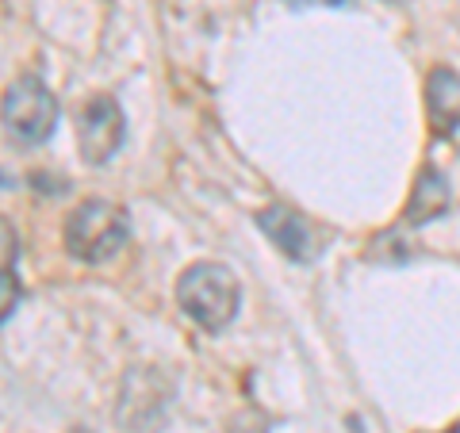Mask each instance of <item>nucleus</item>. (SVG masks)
<instances>
[{"instance_id": "nucleus-12", "label": "nucleus", "mask_w": 460, "mask_h": 433, "mask_svg": "<svg viewBox=\"0 0 460 433\" xmlns=\"http://www.w3.org/2000/svg\"><path fill=\"white\" fill-rule=\"evenodd\" d=\"M74 433H93V429H84V426H77V429H74Z\"/></svg>"}, {"instance_id": "nucleus-9", "label": "nucleus", "mask_w": 460, "mask_h": 433, "mask_svg": "<svg viewBox=\"0 0 460 433\" xmlns=\"http://www.w3.org/2000/svg\"><path fill=\"white\" fill-rule=\"evenodd\" d=\"M20 296H23V287H20L16 272H0V326H4L12 314H16Z\"/></svg>"}, {"instance_id": "nucleus-1", "label": "nucleus", "mask_w": 460, "mask_h": 433, "mask_svg": "<svg viewBox=\"0 0 460 433\" xmlns=\"http://www.w3.org/2000/svg\"><path fill=\"white\" fill-rule=\"evenodd\" d=\"M242 303V287L234 269H226L219 261H199L189 265L177 280V307L189 314V319L208 330V334H223V330L234 323Z\"/></svg>"}, {"instance_id": "nucleus-2", "label": "nucleus", "mask_w": 460, "mask_h": 433, "mask_svg": "<svg viewBox=\"0 0 460 433\" xmlns=\"http://www.w3.org/2000/svg\"><path fill=\"white\" fill-rule=\"evenodd\" d=\"M131 238V215L111 199H84L66 219V250L84 265H100L115 257Z\"/></svg>"}, {"instance_id": "nucleus-5", "label": "nucleus", "mask_w": 460, "mask_h": 433, "mask_svg": "<svg viewBox=\"0 0 460 433\" xmlns=\"http://www.w3.org/2000/svg\"><path fill=\"white\" fill-rule=\"evenodd\" d=\"M257 226H261V234L277 245L284 257H292V261H314V257L323 253V242L314 234V226L304 219V215L288 211L280 204H272L265 211H257Z\"/></svg>"}, {"instance_id": "nucleus-6", "label": "nucleus", "mask_w": 460, "mask_h": 433, "mask_svg": "<svg viewBox=\"0 0 460 433\" xmlns=\"http://www.w3.org/2000/svg\"><path fill=\"white\" fill-rule=\"evenodd\" d=\"M426 115L434 135H453L460 127V74L438 66L426 77Z\"/></svg>"}, {"instance_id": "nucleus-10", "label": "nucleus", "mask_w": 460, "mask_h": 433, "mask_svg": "<svg viewBox=\"0 0 460 433\" xmlns=\"http://www.w3.org/2000/svg\"><path fill=\"white\" fill-rule=\"evenodd\" d=\"M288 8H345L349 0H284Z\"/></svg>"}, {"instance_id": "nucleus-11", "label": "nucleus", "mask_w": 460, "mask_h": 433, "mask_svg": "<svg viewBox=\"0 0 460 433\" xmlns=\"http://www.w3.org/2000/svg\"><path fill=\"white\" fill-rule=\"evenodd\" d=\"M0 189H12V177H8V172H0Z\"/></svg>"}, {"instance_id": "nucleus-3", "label": "nucleus", "mask_w": 460, "mask_h": 433, "mask_svg": "<svg viewBox=\"0 0 460 433\" xmlns=\"http://www.w3.org/2000/svg\"><path fill=\"white\" fill-rule=\"evenodd\" d=\"M0 119H4L8 135L23 142V146H39L54 135L58 123V100L47 89V81L35 74H23L8 84L4 100H0Z\"/></svg>"}, {"instance_id": "nucleus-8", "label": "nucleus", "mask_w": 460, "mask_h": 433, "mask_svg": "<svg viewBox=\"0 0 460 433\" xmlns=\"http://www.w3.org/2000/svg\"><path fill=\"white\" fill-rule=\"evenodd\" d=\"M16 261H20V234L0 215V272H16Z\"/></svg>"}, {"instance_id": "nucleus-13", "label": "nucleus", "mask_w": 460, "mask_h": 433, "mask_svg": "<svg viewBox=\"0 0 460 433\" xmlns=\"http://www.w3.org/2000/svg\"><path fill=\"white\" fill-rule=\"evenodd\" d=\"M453 433H460V429H453Z\"/></svg>"}, {"instance_id": "nucleus-7", "label": "nucleus", "mask_w": 460, "mask_h": 433, "mask_svg": "<svg viewBox=\"0 0 460 433\" xmlns=\"http://www.w3.org/2000/svg\"><path fill=\"white\" fill-rule=\"evenodd\" d=\"M449 208V181H445V172L426 165L419 172V181H414V192L407 199V223L411 226H426L434 223L438 215H445Z\"/></svg>"}, {"instance_id": "nucleus-4", "label": "nucleus", "mask_w": 460, "mask_h": 433, "mask_svg": "<svg viewBox=\"0 0 460 433\" xmlns=\"http://www.w3.org/2000/svg\"><path fill=\"white\" fill-rule=\"evenodd\" d=\"M127 138V115L111 96H93L77 115V146L89 165H104Z\"/></svg>"}]
</instances>
